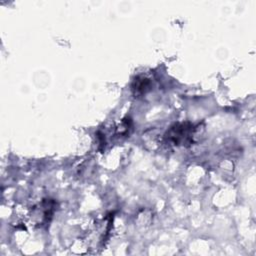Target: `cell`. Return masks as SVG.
<instances>
[{
	"label": "cell",
	"instance_id": "6da1fadb",
	"mask_svg": "<svg viewBox=\"0 0 256 256\" xmlns=\"http://www.w3.org/2000/svg\"><path fill=\"white\" fill-rule=\"evenodd\" d=\"M194 126L190 123H178L173 125L166 133V138L174 145L187 146L192 143Z\"/></svg>",
	"mask_w": 256,
	"mask_h": 256
},
{
	"label": "cell",
	"instance_id": "7a4b0ae2",
	"mask_svg": "<svg viewBox=\"0 0 256 256\" xmlns=\"http://www.w3.org/2000/svg\"><path fill=\"white\" fill-rule=\"evenodd\" d=\"M149 87V81L147 79H141V80H135L133 90L137 94L144 93Z\"/></svg>",
	"mask_w": 256,
	"mask_h": 256
}]
</instances>
